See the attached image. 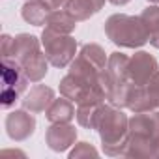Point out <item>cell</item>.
Masks as SVG:
<instances>
[{
    "label": "cell",
    "mask_w": 159,
    "mask_h": 159,
    "mask_svg": "<svg viewBox=\"0 0 159 159\" xmlns=\"http://www.w3.org/2000/svg\"><path fill=\"white\" fill-rule=\"evenodd\" d=\"M127 109L131 112H148V111H157L159 105L152 98L148 86H139L133 83V88H131V94L127 99Z\"/></svg>",
    "instance_id": "obj_11"
},
{
    "label": "cell",
    "mask_w": 159,
    "mask_h": 159,
    "mask_svg": "<svg viewBox=\"0 0 159 159\" xmlns=\"http://www.w3.org/2000/svg\"><path fill=\"white\" fill-rule=\"evenodd\" d=\"M21 67H23L25 75L28 77V81H32V83H39L41 79L47 75V71H49V60H47L45 52L39 51V52L34 54L30 60H26Z\"/></svg>",
    "instance_id": "obj_17"
},
{
    "label": "cell",
    "mask_w": 159,
    "mask_h": 159,
    "mask_svg": "<svg viewBox=\"0 0 159 159\" xmlns=\"http://www.w3.org/2000/svg\"><path fill=\"white\" fill-rule=\"evenodd\" d=\"M105 6V0H67L66 8L77 21H86L92 15L99 13Z\"/></svg>",
    "instance_id": "obj_13"
},
{
    "label": "cell",
    "mask_w": 159,
    "mask_h": 159,
    "mask_svg": "<svg viewBox=\"0 0 159 159\" xmlns=\"http://www.w3.org/2000/svg\"><path fill=\"white\" fill-rule=\"evenodd\" d=\"M107 71L112 77L114 84H122V83L131 81L129 79V56H125L124 52H111Z\"/></svg>",
    "instance_id": "obj_14"
},
{
    "label": "cell",
    "mask_w": 159,
    "mask_h": 159,
    "mask_svg": "<svg viewBox=\"0 0 159 159\" xmlns=\"http://www.w3.org/2000/svg\"><path fill=\"white\" fill-rule=\"evenodd\" d=\"M51 13V10L41 2V0H28V2L21 8V15L28 25L34 26H41L47 21V15Z\"/></svg>",
    "instance_id": "obj_18"
},
{
    "label": "cell",
    "mask_w": 159,
    "mask_h": 159,
    "mask_svg": "<svg viewBox=\"0 0 159 159\" xmlns=\"http://www.w3.org/2000/svg\"><path fill=\"white\" fill-rule=\"evenodd\" d=\"M124 157H159V111L135 112Z\"/></svg>",
    "instance_id": "obj_1"
},
{
    "label": "cell",
    "mask_w": 159,
    "mask_h": 159,
    "mask_svg": "<svg viewBox=\"0 0 159 159\" xmlns=\"http://www.w3.org/2000/svg\"><path fill=\"white\" fill-rule=\"evenodd\" d=\"M103 69H98L92 62H88L83 54H77L75 58H73V62L69 64V73H73V75H77V77H81V79H84L86 83H90V84H98V79H99V73H101Z\"/></svg>",
    "instance_id": "obj_16"
},
{
    "label": "cell",
    "mask_w": 159,
    "mask_h": 159,
    "mask_svg": "<svg viewBox=\"0 0 159 159\" xmlns=\"http://www.w3.org/2000/svg\"><path fill=\"white\" fill-rule=\"evenodd\" d=\"M139 17L142 21V25L146 26L150 39L155 38V36H159V6H148V8H144Z\"/></svg>",
    "instance_id": "obj_21"
},
{
    "label": "cell",
    "mask_w": 159,
    "mask_h": 159,
    "mask_svg": "<svg viewBox=\"0 0 159 159\" xmlns=\"http://www.w3.org/2000/svg\"><path fill=\"white\" fill-rule=\"evenodd\" d=\"M131 88H133V83L127 81V83H122V84H114V90L109 98V103L118 107V109H124L127 107V99H129V94H131Z\"/></svg>",
    "instance_id": "obj_22"
},
{
    "label": "cell",
    "mask_w": 159,
    "mask_h": 159,
    "mask_svg": "<svg viewBox=\"0 0 159 159\" xmlns=\"http://www.w3.org/2000/svg\"><path fill=\"white\" fill-rule=\"evenodd\" d=\"M41 47L49 64L54 67L69 66L77 54V41L69 34H60L47 26L41 32Z\"/></svg>",
    "instance_id": "obj_4"
},
{
    "label": "cell",
    "mask_w": 159,
    "mask_h": 159,
    "mask_svg": "<svg viewBox=\"0 0 159 159\" xmlns=\"http://www.w3.org/2000/svg\"><path fill=\"white\" fill-rule=\"evenodd\" d=\"M0 43H2V49H0V52H2V58H10V52H11V47H13V38L8 36V34H2V38H0Z\"/></svg>",
    "instance_id": "obj_24"
},
{
    "label": "cell",
    "mask_w": 159,
    "mask_h": 159,
    "mask_svg": "<svg viewBox=\"0 0 159 159\" xmlns=\"http://www.w3.org/2000/svg\"><path fill=\"white\" fill-rule=\"evenodd\" d=\"M101 105H77L75 118H77L79 125H83L86 129H96V122H98V114H99Z\"/></svg>",
    "instance_id": "obj_20"
},
{
    "label": "cell",
    "mask_w": 159,
    "mask_h": 159,
    "mask_svg": "<svg viewBox=\"0 0 159 159\" xmlns=\"http://www.w3.org/2000/svg\"><path fill=\"white\" fill-rule=\"evenodd\" d=\"M77 19L67 11V10H52L49 15H47V21H45V26L54 30V32H60V34H71L77 26Z\"/></svg>",
    "instance_id": "obj_15"
},
{
    "label": "cell",
    "mask_w": 159,
    "mask_h": 159,
    "mask_svg": "<svg viewBox=\"0 0 159 159\" xmlns=\"http://www.w3.org/2000/svg\"><path fill=\"white\" fill-rule=\"evenodd\" d=\"M148 86V90H150V94H152V98L155 99V103L159 105V71L152 77V81L146 84Z\"/></svg>",
    "instance_id": "obj_25"
},
{
    "label": "cell",
    "mask_w": 159,
    "mask_h": 159,
    "mask_svg": "<svg viewBox=\"0 0 159 159\" xmlns=\"http://www.w3.org/2000/svg\"><path fill=\"white\" fill-rule=\"evenodd\" d=\"M41 2L52 11V10H60L62 6H66V2H67V0H41Z\"/></svg>",
    "instance_id": "obj_26"
},
{
    "label": "cell",
    "mask_w": 159,
    "mask_h": 159,
    "mask_svg": "<svg viewBox=\"0 0 159 159\" xmlns=\"http://www.w3.org/2000/svg\"><path fill=\"white\" fill-rule=\"evenodd\" d=\"M157 71H159L157 60L146 51H137L129 58V79L131 83L139 86H146Z\"/></svg>",
    "instance_id": "obj_6"
},
{
    "label": "cell",
    "mask_w": 159,
    "mask_h": 159,
    "mask_svg": "<svg viewBox=\"0 0 159 159\" xmlns=\"http://www.w3.org/2000/svg\"><path fill=\"white\" fill-rule=\"evenodd\" d=\"M96 131L99 133L105 155L124 157V152L127 148V139H129V118L127 114L122 112V109L111 103L109 105L103 103L99 107Z\"/></svg>",
    "instance_id": "obj_2"
},
{
    "label": "cell",
    "mask_w": 159,
    "mask_h": 159,
    "mask_svg": "<svg viewBox=\"0 0 159 159\" xmlns=\"http://www.w3.org/2000/svg\"><path fill=\"white\" fill-rule=\"evenodd\" d=\"M105 34L114 45L127 47V49H137L150 41L148 30L142 25L140 17L125 15V13L111 15L105 21Z\"/></svg>",
    "instance_id": "obj_3"
},
{
    "label": "cell",
    "mask_w": 159,
    "mask_h": 159,
    "mask_svg": "<svg viewBox=\"0 0 159 159\" xmlns=\"http://www.w3.org/2000/svg\"><path fill=\"white\" fill-rule=\"evenodd\" d=\"M45 140H47V146L52 152H66V150H69L75 144L77 129L69 122L67 124H52L47 129Z\"/></svg>",
    "instance_id": "obj_8"
},
{
    "label": "cell",
    "mask_w": 159,
    "mask_h": 159,
    "mask_svg": "<svg viewBox=\"0 0 159 159\" xmlns=\"http://www.w3.org/2000/svg\"><path fill=\"white\" fill-rule=\"evenodd\" d=\"M150 43H152V45H153L155 49H159V36H155V38H152V39H150Z\"/></svg>",
    "instance_id": "obj_28"
},
{
    "label": "cell",
    "mask_w": 159,
    "mask_h": 159,
    "mask_svg": "<svg viewBox=\"0 0 159 159\" xmlns=\"http://www.w3.org/2000/svg\"><path fill=\"white\" fill-rule=\"evenodd\" d=\"M2 94H0V103H2L4 109H10L19 96L26 90L28 86V77L25 75L23 67L11 60V58H2Z\"/></svg>",
    "instance_id": "obj_5"
},
{
    "label": "cell",
    "mask_w": 159,
    "mask_h": 159,
    "mask_svg": "<svg viewBox=\"0 0 159 159\" xmlns=\"http://www.w3.org/2000/svg\"><path fill=\"white\" fill-rule=\"evenodd\" d=\"M54 101V90L45 84H36L30 88V92L23 99V107L34 114L43 112L49 109V105Z\"/></svg>",
    "instance_id": "obj_10"
},
{
    "label": "cell",
    "mask_w": 159,
    "mask_h": 159,
    "mask_svg": "<svg viewBox=\"0 0 159 159\" xmlns=\"http://www.w3.org/2000/svg\"><path fill=\"white\" fill-rule=\"evenodd\" d=\"M39 51H41V39H38L32 34H19L13 38V47H11L10 58L15 60L19 66H23L26 60H30Z\"/></svg>",
    "instance_id": "obj_9"
},
{
    "label": "cell",
    "mask_w": 159,
    "mask_h": 159,
    "mask_svg": "<svg viewBox=\"0 0 159 159\" xmlns=\"http://www.w3.org/2000/svg\"><path fill=\"white\" fill-rule=\"evenodd\" d=\"M34 112L23 109V111H13L6 116V131L8 137L15 142H23L28 137L34 135L36 131V118L32 116Z\"/></svg>",
    "instance_id": "obj_7"
},
{
    "label": "cell",
    "mask_w": 159,
    "mask_h": 159,
    "mask_svg": "<svg viewBox=\"0 0 159 159\" xmlns=\"http://www.w3.org/2000/svg\"><path fill=\"white\" fill-rule=\"evenodd\" d=\"M75 114H77V111L73 107V101L67 99L66 96L54 99L49 105V109L45 111V116L51 124H67L75 118Z\"/></svg>",
    "instance_id": "obj_12"
},
{
    "label": "cell",
    "mask_w": 159,
    "mask_h": 159,
    "mask_svg": "<svg viewBox=\"0 0 159 159\" xmlns=\"http://www.w3.org/2000/svg\"><path fill=\"white\" fill-rule=\"evenodd\" d=\"M79 54H83L98 69H105L107 64H109V56H107L105 49L101 45H98V43H86V45H83V49H81V52H79Z\"/></svg>",
    "instance_id": "obj_19"
},
{
    "label": "cell",
    "mask_w": 159,
    "mask_h": 159,
    "mask_svg": "<svg viewBox=\"0 0 159 159\" xmlns=\"http://www.w3.org/2000/svg\"><path fill=\"white\" fill-rule=\"evenodd\" d=\"M109 2H111V4H114V6H125L129 0H109Z\"/></svg>",
    "instance_id": "obj_27"
},
{
    "label": "cell",
    "mask_w": 159,
    "mask_h": 159,
    "mask_svg": "<svg viewBox=\"0 0 159 159\" xmlns=\"http://www.w3.org/2000/svg\"><path fill=\"white\" fill-rule=\"evenodd\" d=\"M148 2H152V4H159V0H148Z\"/></svg>",
    "instance_id": "obj_29"
},
{
    "label": "cell",
    "mask_w": 159,
    "mask_h": 159,
    "mask_svg": "<svg viewBox=\"0 0 159 159\" xmlns=\"http://www.w3.org/2000/svg\"><path fill=\"white\" fill-rule=\"evenodd\" d=\"M98 157L99 152L90 144V142H77L75 148L69 152V159H79V157Z\"/></svg>",
    "instance_id": "obj_23"
}]
</instances>
